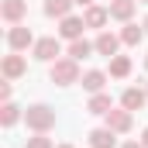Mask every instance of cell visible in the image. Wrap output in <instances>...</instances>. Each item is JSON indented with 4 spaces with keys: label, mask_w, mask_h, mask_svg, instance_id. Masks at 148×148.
<instances>
[{
    "label": "cell",
    "mask_w": 148,
    "mask_h": 148,
    "mask_svg": "<svg viewBox=\"0 0 148 148\" xmlns=\"http://www.w3.org/2000/svg\"><path fill=\"white\" fill-rule=\"evenodd\" d=\"M145 69H148V55H145Z\"/></svg>",
    "instance_id": "28"
},
{
    "label": "cell",
    "mask_w": 148,
    "mask_h": 148,
    "mask_svg": "<svg viewBox=\"0 0 148 148\" xmlns=\"http://www.w3.org/2000/svg\"><path fill=\"white\" fill-rule=\"evenodd\" d=\"M76 7V0H45V17H55V21H62V17H69Z\"/></svg>",
    "instance_id": "16"
},
{
    "label": "cell",
    "mask_w": 148,
    "mask_h": 148,
    "mask_svg": "<svg viewBox=\"0 0 148 148\" xmlns=\"http://www.w3.org/2000/svg\"><path fill=\"white\" fill-rule=\"evenodd\" d=\"M138 3H148V0H138Z\"/></svg>",
    "instance_id": "29"
},
{
    "label": "cell",
    "mask_w": 148,
    "mask_h": 148,
    "mask_svg": "<svg viewBox=\"0 0 148 148\" xmlns=\"http://www.w3.org/2000/svg\"><path fill=\"white\" fill-rule=\"evenodd\" d=\"M86 141H90V148H117V131H110L107 124L103 127H93L86 134Z\"/></svg>",
    "instance_id": "13"
},
{
    "label": "cell",
    "mask_w": 148,
    "mask_h": 148,
    "mask_svg": "<svg viewBox=\"0 0 148 148\" xmlns=\"http://www.w3.org/2000/svg\"><path fill=\"white\" fill-rule=\"evenodd\" d=\"M90 55H97V45H93V41H86V38H76V41H69V59L83 62V59H90Z\"/></svg>",
    "instance_id": "17"
},
{
    "label": "cell",
    "mask_w": 148,
    "mask_h": 148,
    "mask_svg": "<svg viewBox=\"0 0 148 148\" xmlns=\"http://www.w3.org/2000/svg\"><path fill=\"white\" fill-rule=\"evenodd\" d=\"M10 97H14V83H10V79H3V83H0V100L7 103Z\"/></svg>",
    "instance_id": "22"
},
{
    "label": "cell",
    "mask_w": 148,
    "mask_h": 148,
    "mask_svg": "<svg viewBox=\"0 0 148 148\" xmlns=\"http://www.w3.org/2000/svg\"><path fill=\"white\" fill-rule=\"evenodd\" d=\"M48 79L55 83V86H73V83H79L83 79V73H79V62L76 59H55L52 66H48Z\"/></svg>",
    "instance_id": "2"
},
{
    "label": "cell",
    "mask_w": 148,
    "mask_h": 148,
    "mask_svg": "<svg viewBox=\"0 0 148 148\" xmlns=\"http://www.w3.org/2000/svg\"><path fill=\"white\" fill-rule=\"evenodd\" d=\"M93 45H97V55L114 59V55H121V45H124V41H121V35H114V31H100Z\"/></svg>",
    "instance_id": "8"
},
{
    "label": "cell",
    "mask_w": 148,
    "mask_h": 148,
    "mask_svg": "<svg viewBox=\"0 0 148 148\" xmlns=\"http://www.w3.org/2000/svg\"><path fill=\"white\" fill-rule=\"evenodd\" d=\"M138 141H141V145L148 148V127H145V131H141V138H138Z\"/></svg>",
    "instance_id": "24"
},
{
    "label": "cell",
    "mask_w": 148,
    "mask_h": 148,
    "mask_svg": "<svg viewBox=\"0 0 148 148\" xmlns=\"http://www.w3.org/2000/svg\"><path fill=\"white\" fill-rule=\"evenodd\" d=\"M17 121H24V110H21L14 100H7V103L0 107V124H3V127H14Z\"/></svg>",
    "instance_id": "20"
},
{
    "label": "cell",
    "mask_w": 148,
    "mask_h": 148,
    "mask_svg": "<svg viewBox=\"0 0 148 148\" xmlns=\"http://www.w3.org/2000/svg\"><path fill=\"white\" fill-rule=\"evenodd\" d=\"M35 31L28 28V24H10L7 28V48L10 52H24V48H35Z\"/></svg>",
    "instance_id": "3"
},
{
    "label": "cell",
    "mask_w": 148,
    "mask_h": 148,
    "mask_svg": "<svg viewBox=\"0 0 148 148\" xmlns=\"http://www.w3.org/2000/svg\"><path fill=\"white\" fill-rule=\"evenodd\" d=\"M0 73H3V79H21V76L28 73V62H24V55L21 52H10V55H3V62H0Z\"/></svg>",
    "instance_id": "6"
},
{
    "label": "cell",
    "mask_w": 148,
    "mask_h": 148,
    "mask_svg": "<svg viewBox=\"0 0 148 148\" xmlns=\"http://www.w3.org/2000/svg\"><path fill=\"white\" fill-rule=\"evenodd\" d=\"M107 79H110V73H103V69H86V73H83V79H79V86L93 97V93H103Z\"/></svg>",
    "instance_id": "10"
},
{
    "label": "cell",
    "mask_w": 148,
    "mask_h": 148,
    "mask_svg": "<svg viewBox=\"0 0 148 148\" xmlns=\"http://www.w3.org/2000/svg\"><path fill=\"white\" fill-rule=\"evenodd\" d=\"M141 28H145V35H148V14H145V21H141Z\"/></svg>",
    "instance_id": "26"
},
{
    "label": "cell",
    "mask_w": 148,
    "mask_h": 148,
    "mask_svg": "<svg viewBox=\"0 0 148 148\" xmlns=\"http://www.w3.org/2000/svg\"><path fill=\"white\" fill-rule=\"evenodd\" d=\"M107 7H110V17H114V21L127 24V21L134 17V10H138V0H110Z\"/></svg>",
    "instance_id": "14"
},
{
    "label": "cell",
    "mask_w": 148,
    "mask_h": 148,
    "mask_svg": "<svg viewBox=\"0 0 148 148\" xmlns=\"http://www.w3.org/2000/svg\"><path fill=\"white\" fill-rule=\"evenodd\" d=\"M145 103H148V90H141V86H127L124 93H121V107L124 110H145Z\"/></svg>",
    "instance_id": "9"
},
{
    "label": "cell",
    "mask_w": 148,
    "mask_h": 148,
    "mask_svg": "<svg viewBox=\"0 0 148 148\" xmlns=\"http://www.w3.org/2000/svg\"><path fill=\"white\" fill-rule=\"evenodd\" d=\"M24 124L31 134H48L55 127V110L48 103H31V107H24Z\"/></svg>",
    "instance_id": "1"
},
{
    "label": "cell",
    "mask_w": 148,
    "mask_h": 148,
    "mask_svg": "<svg viewBox=\"0 0 148 148\" xmlns=\"http://www.w3.org/2000/svg\"><path fill=\"white\" fill-rule=\"evenodd\" d=\"M24 148H55V145H52L48 134H31V138L24 141Z\"/></svg>",
    "instance_id": "21"
},
{
    "label": "cell",
    "mask_w": 148,
    "mask_h": 148,
    "mask_svg": "<svg viewBox=\"0 0 148 148\" xmlns=\"http://www.w3.org/2000/svg\"><path fill=\"white\" fill-rule=\"evenodd\" d=\"M55 148H73V145H69V141H66V145H55Z\"/></svg>",
    "instance_id": "27"
},
{
    "label": "cell",
    "mask_w": 148,
    "mask_h": 148,
    "mask_svg": "<svg viewBox=\"0 0 148 148\" xmlns=\"http://www.w3.org/2000/svg\"><path fill=\"white\" fill-rule=\"evenodd\" d=\"M83 31H86V21H83V17H76V14H69V17H62V21H59V38H66V41L83 38Z\"/></svg>",
    "instance_id": "11"
},
{
    "label": "cell",
    "mask_w": 148,
    "mask_h": 148,
    "mask_svg": "<svg viewBox=\"0 0 148 148\" xmlns=\"http://www.w3.org/2000/svg\"><path fill=\"white\" fill-rule=\"evenodd\" d=\"M145 90H148V83H145Z\"/></svg>",
    "instance_id": "30"
},
{
    "label": "cell",
    "mask_w": 148,
    "mask_h": 148,
    "mask_svg": "<svg viewBox=\"0 0 148 148\" xmlns=\"http://www.w3.org/2000/svg\"><path fill=\"white\" fill-rule=\"evenodd\" d=\"M31 55H35L38 62H48V66H52V62L62 55V41H59L55 35H45V38H38V41H35Z\"/></svg>",
    "instance_id": "4"
},
{
    "label": "cell",
    "mask_w": 148,
    "mask_h": 148,
    "mask_svg": "<svg viewBox=\"0 0 148 148\" xmlns=\"http://www.w3.org/2000/svg\"><path fill=\"white\" fill-rule=\"evenodd\" d=\"M110 110H114L110 93H93V97H90V103H86V114H93V117H107Z\"/></svg>",
    "instance_id": "15"
},
{
    "label": "cell",
    "mask_w": 148,
    "mask_h": 148,
    "mask_svg": "<svg viewBox=\"0 0 148 148\" xmlns=\"http://www.w3.org/2000/svg\"><path fill=\"white\" fill-rule=\"evenodd\" d=\"M141 38H145V28H138L134 21H127V24L121 28V41H124L127 48H138V45H141Z\"/></svg>",
    "instance_id": "19"
},
{
    "label": "cell",
    "mask_w": 148,
    "mask_h": 148,
    "mask_svg": "<svg viewBox=\"0 0 148 148\" xmlns=\"http://www.w3.org/2000/svg\"><path fill=\"white\" fill-rule=\"evenodd\" d=\"M83 21H86V28H97V31H103V24L110 21V7H100V3H90V7L83 10Z\"/></svg>",
    "instance_id": "12"
},
{
    "label": "cell",
    "mask_w": 148,
    "mask_h": 148,
    "mask_svg": "<svg viewBox=\"0 0 148 148\" xmlns=\"http://www.w3.org/2000/svg\"><path fill=\"white\" fill-rule=\"evenodd\" d=\"M103 124H107L110 131H117V134H127V131L134 127V114L124 110V107H114V110L103 117Z\"/></svg>",
    "instance_id": "5"
},
{
    "label": "cell",
    "mask_w": 148,
    "mask_h": 148,
    "mask_svg": "<svg viewBox=\"0 0 148 148\" xmlns=\"http://www.w3.org/2000/svg\"><path fill=\"white\" fill-rule=\"evenodd\" d=\"M121 148H145V145H141V141H124Z\"/></svg>",
    "instance_id": "23"
},
{
    "label": "cell",
    "mask_w": 148,
    "mask_h": 148,
    "mask_svg": "<svg viewBox=\"0 0 148 148\" xmlns=\"http://www.w3.org/2000/svg\"><path fill=\"white\" fill-rule=\"evenodd\" d=\"M76 3H79V7H83V10H86V7H90V3H93V0H76Z\"/></svg>",
    "instance_id": "25"
},
{
    "label": "cell",
    "mask_w": 148,
    "mask_h": 148,
    "mask_svg": "<svg viewBox=\"0 0 148 148\" xmlns=\"http://www.w3.org/2000/svg\"><path fill=\"white\" fill-rule=\"evenodd\" d=\"M0 17L7 24H24L28 17V0H3L0 3Z\"/></svg>",
    "instance_id": "7"
},
{
    "label": "cell",
    "mask_w": 148,
    "mask_h": 148,
    "mask_svg": "<svg viewBox=\"0 0 148 148\" xmlns=\"http://www.w3.org/2000/svg\"><path fill=\"white\" fill-rule=\"evenodd\" d=\"M131 69H134V66H131V59H127V55H114L110 66H107L110 79H127V76H131Z\"/></svg>",
    "instance_id": "18"
}]
</instances>
